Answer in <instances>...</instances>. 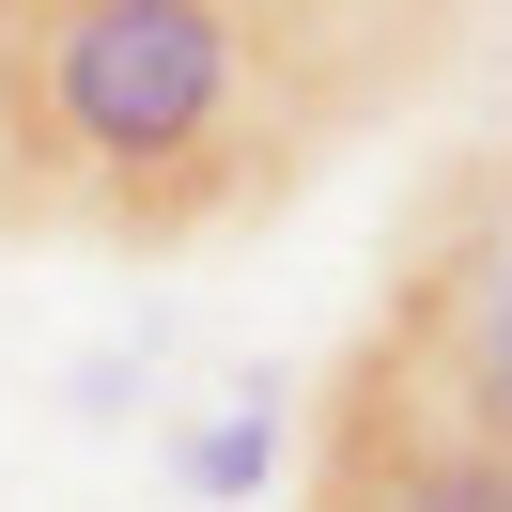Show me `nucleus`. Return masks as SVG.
Here are the masks:
<instances>
[{
	"instance_id": "obj_1",
	"label": "nucleus",
	"mask_w": 512,
	"mask_h": 512,
	"mask_svg": "<svg viewBox=\"0 0 512 512\" xmlns=\"http://www.w3.org/2000/svg\"><path fill=\"white\" fill-rule=\"evenodd\" d=\"M280 47L249 0H16L0 16V233L187 249L311 171Z\"/></svg>"
},
{
	"instance_id": "obj_2",
	"label": "nucleus",
	"mask_w": 512,
	"mask_h": 512,
	"mask_svg": "<svg viewBox=\"0 0 512 512\" xmlns=\"http://www.w3.org/2000/svg\"><path fill=\"white\" fill-rule=\"evenodd\" d=\"M311 512H512V435H481L466 404H435L357 326V357L311 404Z\"/></svg>"
},
{
	"instance_id": "obj_3",
	"label": "nucleus",
	"mask_w": 512,
	"mask_h": 512,
	"mask_svg": "<svg viewBox=\"0 0 512 512\" xmlns=\"http://www.w3.org/2000/svg\"><path fill=\"white\" fill-rule=\"evenodd\" d=\"M373 342L404 357L435 404H466L481 435H512V249L481 233V187H466V156L419 187V218H404V264H388V295H373Z\"/></svg>"
},
{
	"instance_id": "obj_4",
	"label": "nucleus",
	"mask_w": 512,
	"mask_h": 512,
	"mask_svg": "<svg viewBox=\"0 0 512 512\" xmlns=\"http://www.w3.org/2000/svg\"><path fill=\"white\" fill-rule=\"evenodd\" d=\"M264 47H280L295 109H311V140H357L373 109H404L419 78L450 63V32H466L481 0H249Z\"/></svg>"
},
{
	"instance_id": "obj_5",
	"label": "nucleus",
	"mask_w": 512,
	"mask_h": 512,
	"mask_svg": "<svg viewBox=\"0 0 512 512\" xmlns=\"http://www.w3.org/2000/svg\"><path fill=\"white\" fill-rule=\"evenodd\" d=\"M264 466H280L264 404H233V419H202V435H187V481H202V497H264Z\"/></svg>"
},
{
	"instance_id": "obj_6",
	"label": "nucleus",
	"mask_w": 512,
	"mask_h": 512,
	"mask_svg": "<svg viewBox=\"0 0 512 512\" xmlns=\"http://www.w3.org/2000/svg\"><path fill=\"white\" fill-rule=\"evenodd\" d=\"M466 187H481V233L512 249V140H481V156H466Z\"/></svg>"
},
{
	"instance_id": "obj_7",
	"label": "nucleus",
	"mask_w": 512,
	"mask_h": 512,
	"mask_svg": "<svg viewBox=\"0 0 512 512\" xmlns=\"http://www.w3.org/2000/svg\"><path fill=\"white\" fill-rule=\"evenodd\" d=\"M0 16H16V0H0Z\"/></svg>"
}]
</instances>
